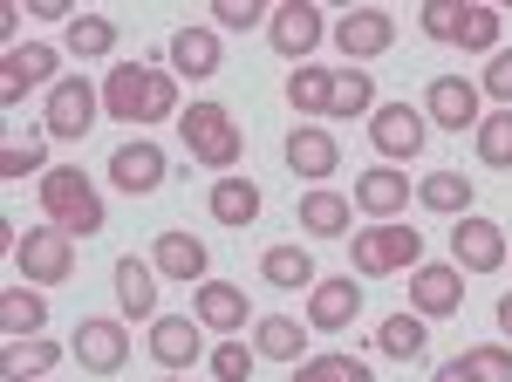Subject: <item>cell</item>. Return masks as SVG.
Segmentation results:
<instances>
[{"label": "cell", "mask_w": 512, "mask_h": 382, "mask_svg": "<svg viewBox=\"0 0 512 382\" xmlns=\"http://www.w3.org/2000/svg\"><path fill=\"white\" fill-rule=\"evenodd\" d=\"M103 110L123 123H164V116H178V76L144 69V62H117L103 76Z\"/></svg>", "instance_id": "1"}, {"label": "cell", "mask_w": 512, "mask_h": 382, "mask_svg": "<svg viewBox=\"0 0 512 382\" xmlns=\"http://www.w3.org/2000/svg\"><path fill=\"white\" fill-rule=\"evenodd\" d=\"M178 130H185V151H192L205 171H226V178H233L239 151H246V130H239V116L226 110V103H185Z\"/></svg>", "instance_id": "2"}, {"label": "cell", "mask_w": 512, "mask_h": 382, "mask_svg": "<svg viewBox=\"0 0 512 382\" xmlns=\"http://www.w3.org/2000/svg\"><path fill=\"white\" fill-rule=\"evenodd\" d=\"M349 260L362 280H383V273H417L424 267V232L417 226H396V219H383V226H362L349 246Z\"/></svg>", "instance_id": "3"}, {"label": "cell", "mask_w": 512, "mask_h": 382, "mask_svg": "<svg viewBox=\"0 0 512 382\" xmlns=\"http://www.w3.org/2000/svg\"><path fill=\"white\" fill-rule=\"evenodd\" d=\"M41 212L76 239L103 232V198L89 185V171H41Z\"/></svg>", "instance_id": "4"}, {"label": "cell", "mask_w": 512, "mask_h": 382, "mask_svg": "<svg viewBox=\"0 0 512 382\" xmlns=\"http://www.w3.org/2000/svg\"><path fill=\"white\" fill-rule=\"evenodd\" d=\"M96 103H103V89L82 76H62L48 89V116H41V137H55V144H82L89 130H96Z\"/></svg>", "instance_id": "5"}, {"label": "cell", "mask_w": 512, "mask_h": 382, "mask_svg": "<svg viewBox=\"0 0 512 382\" xmlns=\"http://www.w3.org/2000/svg\"><path fill=\"white\" fill-rule=\"evenodd\" d=\"M14 267H21V280H41V287H55V280H69L76 273V239L62 226H35L14 239Z\"/></svg>", "instance_id": "6"}, {"label": "cell", "mask_w": 512, "mask_h": 382, "mask_svg": "<svg viewBox=\"0 0 512 382\" xmlns=\"http://www.w3.org/2000/svg\"><path fill=\"white\" fill-rule=\"evenodd\" d=\"M369 137H376V151H383V157H417V151H424V137H431V116L417 110V103H376Z\"/></svg>", "instance_id": "7"}, {"label": "cell", "mask_w": 512, "mask_h": 382, "mask_svg": "<svg viewBox=\"0 0 512 382\" xmlns=\"http://www.w3.org/2000/svg\"><path fill=\"white\" fill-rule=\"evenodd\" d=\"M451 260H458V267H472V273H499V267H506V226L465 212V219L451 226Z\"/></svg>", "instance_id": "8"}, {"label": "cell", "mask_w": 512, "mask_h": 382, "mask_svg": "<svg viewBox=\"0 0 512 382\" xmlns=\"http://www.w3.org/2000/svg\"><path fill=\"white\" fill-rule=\"evenodd\" d=\"M267 41H274V55H287V62L315 55V41H321V7H315V0H280L274 14H267Z\"/></svg>", "instance_id": "9"}, {"label": "cell", "mask_w": 512, "mask_h": 382, "mask_svg": "<svg viewBox=\"0 0 512 382\" xmlns=\"http://www.w3.org/2000/svg\"><path fill=\"white\" fill-rule=\"evenodd\" d=\"M287 171L294 178H308V185H321L328 171H342V144H335V130H321V123H301V130H287Z\"/></svg>", "instance_id": "10"}, {"label": "cell", "mask_w": 512, "mask_h": 382, "mask_svg": "<svg viewBox=\"0 0 512 382\" xmlns=\"http://www.w3.org/2000/svg\"><path fill=\"white\" fill-rule=\"evenodd\" d=\"M396 41V21L383 7H349L342 21H335V48H342V62H369V55H383Z\"/></svg>", "instance_id": "11"}, {"label": "cell", "mask_w": 512, "mask_h": 382, "mask_svg": "<svg viewBox=\"0 0 512 382\" xmlns=\"http://www.w3.org/2000/svg\"><path fill=\"white\" fill-rule=\"evenodd\" d=\"M76 362L89 369V376H117L123 362H130V328L123 321H82L76 328Z\"/></svg>", "instance_id": "12"}, {"label": "cell", "mask_w": 512, "mask_h": 382, "mask_svg": "<svg viewBox=\"0 0 512 382\" xmlns=\"http://www.w3.org/2000/svg\"><path fill=\"white\" fill-rule=\"evenodd\" d=\"M55 76V48L48 41H21V48H7V62H0V103L14 110L28 89H41V82Z\"/></svg>", "instance_id": "13"}, {"label": "cell", "mask_w": 512, "mask_h": 382, "mask_svg": "<svg viewBox=\"0 0 512 382\" xmlns=\"http://www.w3.org/2000/svg\"><path fill=\"white\" fill-rule=\"evenodd\" d=\"M410 301H417V314H424V321H444V314H458V307H465V280H458V260H451V267L424 260V267L410 273Z\"/></svg>", "instance_id": "14"}, {"label": "cell", "mask_w": 512, "mask_h": 382, "mask_svg": "<svg viewBox=\"0 0 512 382\" xmlns=\"http://www.w3.org/2000/svg\"><path fill=\"white\" fill-rule=\"evenodd\" d=\"M355 314H362V287H355L349 273H342V280H315V287H308V328L342 335Z\"/></svg>", "instance_id": "15"}, {"label": "cell", "mask_w": 512, "mask_h": 382, "mask_svg": "<svg viewBox=\"0 0 512 382\" xmlns=\"http://www.w3.org/2000/svg\"><path fill=\"white\" fill-rule=\"evenodd\" d=\"M110 185L123 198H151L164 185V151L158 144H123V151H110Z\"/></svg>", "instance_id": "16"}, {"label": "cell", "mask_w": 512, "mask_h": 382, "mask_svg": "<svg viewBox=\"0 0 512 382\" xmlns=\"http://www.w3.org/2000/svg\"><path fill=\"white\" fill-rule=\"evenodd\" d=\"M424 116L444 123V130H478V82L465 76H437L424 89Z\"/></svg>", "instance_id": "17"}, {"label": "cell", "mask_w": 512, "mask_h": 382, "mask_svg": "<svg viewBox=\"0 0 512 382\" xmlns=\"http://www.w3.org/2000/svg\"><path fill=\"white\" fill-rule=\"evenodd\" d=\"M253 321V301L239 294L233 280H198V328H219V335H239Z\"/></svg>", "instance_id": "18"}, {"label": "cell", "mask_w": 512, "mask_h": 382, "mask_svg": "<svg viewBox=\"0 0 512 382\" xmlns=\"http://www.w3.org/2000/svg\"><path fill=\"white\" fill-rule=\"evenodd\" d=\"M151 267H158L164 280H205V273H212V253H205V239H192V232H158Z\"/></svg>", "instance_id": "19"}, {"label": "cell", "mask_w": 512, "mask_h": 382, "mask_svg": "<svg viewBox=\"0 0 512 382\" xmlns=\"http://www.w3.org/2000/svg\"><path fill=\"white\" fill-rule=\"evenodd\" d=\"M110 280H117V307L130 321H158V267H144V260L123 253L117 267H110Z\"/></svg>", "instance_id": "20"}, {"label": "cell", "mask_w": 512, "mask_h": 382, "mask_svg": "<svg viewBox=\"0 0 512 382\" xmlns=\"http://www.w3.org/2000/svg\"><path fill=\"white\" fill-rule=\"evenodd\" d=\"M198 321H185V314H158L151 321V355H158L164 369H192L198 362Z\"/></svg>", "instance_id": "21"}, {"label": "cell", "mask_w": 512, "mask_h": 382, "mask_svg": "<svg viewBox=\"0 0 512 382\" xmlns=\"http://www.w3.org/2000/svg\"><path fill=\"white\" fill-rule=\"evenodd\" d=\"M205 205H212L219 226H253V219H260V185L233 171V178H219V185L205 191Z\"/></svg>", "instance_id": "22"}, {"label": "cell", "mask_w": 512, "mask_h": 382, "mask_svg": "<svg viewBox=\"0 0 512 382\" xmlns=\"http://www.w3.org/2000/svg\"><path fill=\"white\" fill-rule=\"evenodd\" d=\"M171 69L192 76V82L219 76V35H212V28H178V35H171Z\"/></svg>", "instance_id": "23"}, {"label": "cell", "mask_w": 512, "mask_h": 382, "mask_svg": "<svg viewBox=\"0 0 512 382\" xmlns=\"http://www.w3.org/2000/svg\"><path fill=\"white\" fill-rule=\"evenodd\" d=\"M55 362H62V342H48V335L7 342V355H0V382H35V376H48Z\"/></svg>", "instance_id": "24"}, {"label": "cell", "mask_w": 512, "mask_h": 382, "mask_svg": "<svg viewBox=\"0 0 512 382\" xmlns=\"http://www.w3.org/2000/svg\"><path fill=\"white\" fill-rule=\"evenodd\" d=\"M41 328H48V301H41L35 287H7V294H0V335H7V342H28Z\"/></svg>", "instance_id": "25"}, {"label": "cell", "mask_w": 512, "mask_h": 382, "mask_svg": "<svg viewBox=\"0 0 512 382\" xmlns=\"http://www.w3.org/2000/svg\"><path fill=\"white\" fill-rule=\"evenodd\" d=\"M403 198H410L403 171H362V178H355V205H362L369 219H403Z\"/></svg>", "instance_id": "26"}, {"label": "cell", "mask_w": 512, "mask_h": 382, "mask_svg": "<svg viewBox=\"0 0 512 382\" xmlns=\"http://www.w3.org/2000/svg\"><path fill=\"white\" fill-rule=\"evenodd\" d=\"M253 348H260L267 362H301V355H308V328L287 321V314H260V321H253Z\"/></svg>", "instance_id": "27"}, {"label": "cell", "mask_w": 512, "mask_h": 382, "mask_svg": "<svg viewBox=\"0 0 512 382\" xmlns=\"http://www.w3.org/2000/svg\"><path fill=\"white\" fill-rule=\"evenodd\" d=\"M260 280L280 287V294L315 287V260H308V246H267V253H260Z\"/></svg>", "instance_id": "28"}, {"label": "cell", "mask_w": 512, "mask_h": 382, "mask_svg": "<svg viewBox=\"0 0 512 382\" xmlns=\"http://www.w3.org/2000/svg\"><path fill=\"white\" fill-rule=\"evenodd\" d=\"M431 342V328H424V314H390L383 328H376V355H390V362H417Z\"/></svg>", "instance_id": "29"}, {"label": "cell", "mask_w": 512, "mask_h": 382, "mask_svg": "<svg viewBox=\"0 0 512 382\" xmlns=\"http://www.w3.org/2000/svg\"><path fill=\"white\" fill-rule=\"evenodd\" d=\"M294 219H301V226L315 232V239H342V232H349V198H342V191H308V198H301V212H294Z\"/></svg>", "instance_id": "30"}, {"label": "cell", "mask_w": 512, "mask_h": 382, "mask_svg": "<svg viewBox=\"0 0 512 382\" xmlns=\"http://www.w3.org/2000/svg\"><path fill=\"white\" fill-rule=\"evenodd\" d=\"M287 103H294V116H328V103H335V69H294L287 76Z\"/></svg>", "instance_id": "31"}, {"label": "cell", "mask_w": 512, "mask_h": 382, "mask_svg": "<svg viewBox=\"0 0 512 382\" xmlns=\"http://www.w3.org/2000/svg\"><path fill=\"white\" fill-rule=\"evenodd\" d=\"M110 48H117V21L110 14H76L69 21V55L76 62H103Z\"/></svg>", "instance_id": "32"}, {"label": "cell", "mask_w": 512, "mask_h": 382, "mask_svg": "<svg viewBox=\"0 0 512 382\" xmlns=\"http://www.w3.org/2000/svg\"><path fill=\"white\" fill-rule=\"evenodd\" d=\"M417 198H424L431 212H458V219H465V212H472V178H465V171H431V178L417 185Z\"/></svg>", "instance_id": "33"}, {"label": "cell", "mask_w": 512, "mask_h": 382, "mask_svg": "<svg viewBox=\"0 0 512 382\" xmlns=\"http://www.w3.org/2000/svg\"><path fill=\"white\" fill-rule=\"evenodd\" d=\"M369 110H376L369 69H335V103H328V116H369Z\"/></svg>", "instance_id": "34"}, {"label": "cell", "mask_w": 512, "mask_h": 382, "mask_svg": "<svg viewBox=\"0 0 512 382\" xmlns=\"http://www.w3.org/2000/svg\"><path fill=\"white\" fill-rule=\"evenodd\" d=\"M287 382H376V376H369V362H355V355H315V362H294Z\"/></svg>", "instance_id": "35"}, {"label": "cell", "mask_w": 512, "mask_h": 382, "mask_svg": "<svg viewBox=\"0 0 512 382\" xmlns=\"http://www.w3.org/2000/svg\"><path fill=\"white\" fill-rule=\"evenodd\" d=\"M451 41H458V48H472V55H499V7H465Z\"/></svg>", "instance_id": "36"}, {"label": "cell", "mask_w": 512, "mask_h": 382, "mask_svg": "<svg viewBox=\"0 0 512 382\" xmlns=\"http://www.w3.org/2000/svg\"><path fill=\"white\" fill-rule=\"evenodd\" d=\"M478 157H485L492 171H512V110L478 116Z\"/></svg>", "instance_id": "37"}, {"label": "cell", "mask_w": 512, "mask_h": 382, "mask_svg": "<svg viewBox=\"0 0 512 382\" xmlns=\"http://www.w3.org/2000/svg\"><path fill=\"white\" fill-rule=\"evenodd\" d=\"M458 362L472 369V382H512V348H499V342H485V348H465Z\"/></svg>", "instance_id": "38"}, {"label": "cell", "mask_w": 512, "mask_h": 382, "mask_svg": "<svg viewBox=\"0 0 512 382\" xmlns=\"http://www.w3.org/2000/svg\"><path fill=\"white\" fill-rule=\"evenodd\" d=\"M253 355H260V348H246L239 335H226V342L212 348V376H219V382H246V376H253Z\"/></svg>", "instance_id": "39"}, {"label": "cell", "mask_w": 512, "mask_h": 382, "mask_svg": "<svg viewBox=\"0 0 512 382\" xmlns=\"http://www.w3.org/2000/svg\"><path fill=\"white\" fill-rule=\"evenodd\" d=\"M41 137H14V144H0V178H28V171H41Z\"/></svg>", "instance_id": "40"}, {"label": "cell", "mask_w": 512, "mask_h": 382, "mask_svg": "<svg viewBox=\"0 0 512 382\" xmlns=\"http://www.w3.org/2000/svg\"><path fill=\"white\" fill-rule=\"evenodd\" d=\"M458 14H465V0H424L417 28H424L431 41H451V35H458Z\"/></svg>", "instance_id": "41"}, {"label": "cell", "mask_w": 512, "mask_h": 382, "mask_svg": "<svg viewBox=\"0 0 512 382\" xmlns=\"http://www.w3.org/2000/svg\"><path fill=\"white\" fill-rule=\"evenodd\" d=\"M267 14H274V7H260V0H212V21H219V28H239V35L260 28Z\"/></svg>", "instance_id": "42"}, {"label": "cell", "mask_w": 512, "mask_h": 382, "mask_svg": "<svg viewBox=\"0 0 512 382\" xmlns=\"http://www.w3.org/2000/svg\"><path fill=\"white\" fill-rule=\"evenodd\" d=\"M485 96H492L499 110H512V48H499V55L485 62Z\"/></svg>", "instance_id": "43"}, {"label": "cell", "mask_w": 512, "mask_h": 382, "mask_svg": "<svg viewBox=\"0 0 512 382\" xmlns=\"http://www.w3.org/2000/svg\"><path fill=\"white\" fill-rule=\"evenodd\" d=\"M28 14H41V21H62V14H69V0H28ZM69 21H76V14H69Z\"/></svg>", "instance_id": "44"}, {"label": "cell", "mask_w": 512, "mask_h": 382, "mask_svg": "<svg viewBox=\"0 0 512 382\" xmlns=\"http://www.w3.org/2000/svg\"><path fill=\"white\" fill-rule=\"evenodd\" d=\"M431 382H472V369H465V362H444V369H437Z\"/></svg>", "instance_id": "45"}, {"label": "cell", "mask_w": 512, "mask_h": 382, "mask_svg": "<svg viewBox=\"0 0 512 382\" xmlns=\"http://www.w3.org/2000/svg\"><path fill=\"white\" fill-rule=\"evenodd\" d=\"M499 328L512 335V294H499Z\"/></svg>", "instance_id": "46"}, {"label": "cell", "mask_w": 512, "mask_h": 382, "mask_svg": "<svg viewBox=\"0 0 512 382\" xmlns=\"http://www.w3.org/2000/svg\"><path fill=\"white\" fill-rule=\"evenodd\" d=\"M164 382H171V376H164Z\"/></svg>", "instance_id": "47"}]
</instances>
